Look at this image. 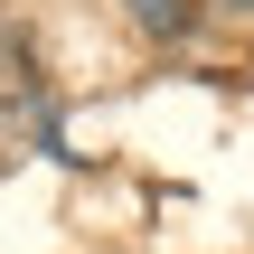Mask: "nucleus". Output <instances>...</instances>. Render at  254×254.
Instances as JSON below:
<instances>
[{
	"label": "nucleus",
	"mask_w": 254,
	"mask_h": 254,
	"mask_svg": "<svg viewBox=\"0 0 254 254\" xmlns=\"http://www.w3.org/2000/svg\"><path fill=\"white\" fill-rule=\"evenodd\" d=\"M132 19H141L151 38H179V28H189V0H132Z\"/></svg>",
	"instance_id": "f257e3e1"
},
{
	"label": "nucleus",
	"mask_w": 254,
	"mask_h": 254,
	"mask_svg": "<svg viewBox=\"0 0 254 254\" xmlns=\"http://www.w3.org/2000/svg\"><path fill=\"white\" fill-rule=\"evenodd\" d=\"M245 9H254V0H245Z\"/></svg>",
	"instance_id": "f03ea898"
}]
</instances>
